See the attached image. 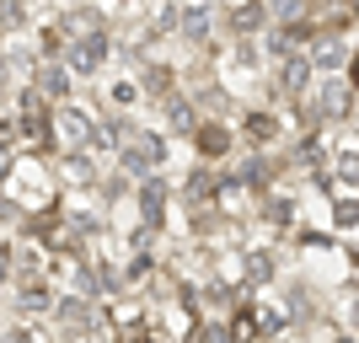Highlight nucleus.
<instances>
[{
  "label": "nucleus",
  "instance_id": "f257e3e1",
  "mask_svg": "<svg viewBox=\"0 0 359 343\" xmlns=\"http://www.w3.org/2000/svg\"><path fill=\"white\" fill-rule=\"evenodd\" d=\"M166 150H172V145H166L161 129H135V140L118 150V166H123V172H135V177L145 182V177H156V172L166 166Z\"/></svg>",
  "mask_w": 359,
  "mask_h": 343
},
{
  "label": "nucleus",
  "instance_id": "f03ea898",
  "mask_svg": "<svg viewBox=\"0 0 359 343\" xmlns=\"http://www.w3.org/2000/svg\"><path fill=\"white\" fill-rule=\"evenodd\" d=\"M269 27H273V6H257V0H236L220 11V32H231L236 43H257Z\"/></svg>",
  "mask_w": 359,
  "mask_h": 343
},
{
  "label": "nucleus",
  "instance_id": "7ed1b4c3",
  "mask_svg": "<svg viewBox=\"0 0 359 343\" xmlns=\"http://www.w3.org/2000/svg\"><path fill=\"white\" fill-rule=\"evenodd\" d=\"M354 97H359V91L348 86L344 75H327V81H322V86L306 97V102H311L316 123H332V119H354Z\"/></svg>",
  "mask_w": 359,
  "mask_h": 343
},
{
  "label": "nucleus",
  "instance_id": "20e7f679",
  "mask_svg": "<svg viewBox=\"0 0 359 343\" xmlns=\"http://www.w3.org/2000/svg\"><path fill=\"white\" fill-rule=\"evenodd\" d=\"M311 75H316V65H311V54L300 48V54L279 60V70H273V91L290 97V102H306V97H311Z\"/></svg>",
  "mask_w": 359,
  "mask_h": 343
},
{
  "label": "nucleus",
  "instance_id": "39448f33",
  "mask_svg": "<svg viewBox=\"0 0 359 343\" xmlns=\"http://www.w3.org/2000/svg\"><path fill=\"white\" fill-rule=\"evenodd\" d=\"M107 54H113V38H107V32H86V38L70 43L65 65H70V75H97L107 65Z\"/></svg>",
  "mask_w": 359,
  "mask_h": 343
},
{
  "label": "nucleus",
  "instance_id": "423d86ee",
  "mask_svg": "<svg viewBox=\"0 0 359 343\" xmlns=\"http://www.w3.org/2000/svg\"><path fill=\"white\" fill-rule=\"evenodd\" d=\"M140 91H145L150 102H172V97H182V75L172 70V65H161V60H145L140 65Z\"/></svg>",
  "mask_w": 359,
  "mask_h": 343
},
{
  "label": "nucleus",
  "instance_id": "0eeeda50",
  "mask_svg": "<svg viewBox=\"0 0 359 343\" xmlns=\"http://www.w3.org/2000/svg\"><path fill=\"white\" fill-rule=\"evenodd\" d=\"M54 135H60L70 150H86L91 135H97V119H91V113H81L75 102H65V107H54Z\"/></svg>",
  "mask_w": 359,
  "mask_h": 343
},
{
  "label": "nucleus",
  "instance_id": "6e6552de",
  "mask_svg": "<svg viewBox=\"0 0 359 343\" xmlns=\"http://www.w3.org/2000/svg\"><path fill=\"white\" fill-rule=\"evenodd\" d=\"M161 129L166 135H188V140L204 129V107L194 102V91H182V97H172V102L161 107Z\"/></svg>",
  "mask_w": 359,
  "mask_h": 343
},
{
  "label": "nucleus",
  "instance_id": "1a4fd4ad",
  "mask_svg": "<svg viewBox=\"0 0 359 343\" xmlns=\"http://www.w3.org/2000/svg\"><path fill=\"white\" fill-rule=\"evenodd\" d=\"M32 86L43 91L54 107H65V102H70V91H75V75H70V65H65V60L60 65H32Z\"/></svg>",
  "mask_w": 359,
  "mask_h": 343
},
{
  "label": "nucleus",
  "instance_id": "9d476101",
  "mask_svg": "<svg viewBox=\"0 0 359 343\" xmlns=\"http://www.w3.org/2000/svg\"><path fill=\"white\" fill-rule=\"evenodd\" d=\"M215 27H220V11H210V6H182V38L188 43H198V48H215L210 38H215Z\"/></svg>",
  "mask_w": 359,
  "mask_h": 343
},
{
  "label": "nucleus",
  "instance_id": "9b49d317",
  "mask_svg": "<svg viewBox=\"0 0 359 343\" xmlns=\"http://www.w3.org/2000/svg\"><path fill=\"white\" fill-rule=\"evenodd\" d=\"M252 150H269L273 140H279V113H269V107H257V113H241V135Z\"/></svg>",
  "mask_w": 359,
  "mask_h": 343
},
{
  "label": "nucleus",
  "instance_id": "f8f14e48",
  "mask_svg": "<svg viewBox=\"0 0 359 343\" xmlns=\"http://www.w3.org/2000/svg\"><path fill=\"white\" fill-rule=\"evenodd\" d=\"M231 145H236V135H231V123H225V119H204V129L194 135V150L204 156V161H220Z\"/></svg>",
  "mask_w": 359,
  "mask_h": 343
},
{
  "label": "nucleus",
  "instance_id": "ddd939ff",
  "mask_svg": "<svg viewBox=\"0 0 359 343\" xmlns=\"http://www.w3.org/2000/svg\"><path fill=\"white\" fill-rule=\"evenodd\" d=\"M140 215H145L150 231H166V182L161 177L140 182Z\"/></svg>",
  "mask_w": 359,
  "mask_h": 343
},
{
  "label": "nucleus",
  "instance_id": "4468645a",
  "mask_svg": "<svg viewBox=\"0 0 359 343\" xmlns=\"http://www.w3.org/2000/svg\"><path fill=\"white\" fill-rule=\"evenodd\" d=\"M306 54H311V65H316L322 75H332V70H348V60H354V54L344 48V38H316V43L306 48Z\"/></svg>",
  "mask_w": 359,
  "mask_h": 343
},
{
  "label": "nucleus",
  "instance_id": "2eb2a0df",
  "mask_svg": "<svg viewBox=\"0 0 359 343\" xmlns=\"http://www.w3.org/2000/svg\"><path fill=\"white\" fill-rule=\"evenodd\" d=\"M22 284V316H48L54 311V290L43 279H16Z\"/></svg>",
  "mask_w": 359,
  "mask_h": 343
},
{
  "label": "nucleus",
  "instance_id": "dca6fc26",
  "mask_svg": "<svg viewBox=\"0 0 359 343\" xmlns=\"http://www.w3.org/2000/svg\"><path fill=\"white\" fill-rule=\"evenodd\" d=\"M273 253H263V247H257V253H241V279L247 284H269L273 279Z\"/></svg>",
  "mask_w": 359,
  "mask_h": 343
},
{
  "label": "nucleus",
  "instance_id": "f3484780",
  "mask_svg": "<svg viewBox=\"0 0 359 343\" xmlns=\"http://www.w3.org/2000/svg\"><path fill=\"white\" fill-rule=\"evenodd\" d=\"M327 172L344 182V188H354V194H359V150H332Z\"/></svg>",
  "mask_w": 359,
  "mask_h": 343
},
{
  "label": "nucleus",
  "instance_id": "a211bd4d",
  "mask_svg": "<svg viewBox=\"0 0 359 343\" xmlns=\"http://www.w3.org/2000/svg\"><path fill=\"white\" fill-rule=\"evenodd\" d=\"M257 215L269 225H290V215H295V204H290V194H263V204H257Z\"/></svg>",
  "mask_w": 359,
  "mask_h": 343
},
{
  "label": "nucleus",
  "instance_id": "6ab92c4d",
  "mask_svg": "<svg viewBox=\"0 0 359 343\" xmlns=\"http://www.w3.org/2000/svg\"><path fill=\"white\" fill-rule=\"evenodd\" d=\"M32 22L27 6H16V0H0V32H22Z\"/></svg>",
  "mask_w": 359,
  "mask_h": 343
},
{
  "label": "nucleus",
  "instance_id": "aec40b11",
  "mask_svg": "<svg viewBox=\"0 0 359 343\" xmlns=\"http://www.w3.org/2000/svg\"><path fill=\"white\" fill-rule=\"evenodd\" d=\"M140 97H145V91H140V75H135V81H113V86H107V102H113V107H135Z\"/></svg>",
  "mask_w": 359,
  "mask_h": 343
},
{
  "label": "nucleus",
  "instance_id": "412c9836",
  "mask_svg": "<svg viewBox=\"0 0 359 343\" xmlns=\"http://www.w3.org/2000/svg\"><path fill=\"white\" fill-rule=\"evenodd\" d=\"M332 220H338V231L359 225V194H344V199H332Z\"/></svg>",
  "mask_w": 359,
  "mask_h": 343
},
{
  "label": "nucleus",
  "instance_id": "4be33fe9",
  "mask_svg": "<svg viewBox=\"0 0 359 343\" xmlns=\"http://www.w3.org/2000/svg\"><path fill=\"white\" fill-rule=\"evenodd\" d=\"M65 177L70 182H91V156L86 150H70V156H65Z\"/></svg>",
  "mask_w": 359,
  "mask_h": 343
},
{
  "label": "nucleus",
  "instance_id": "5701e85b",
  "mask_svg": "<svg viewBox=\"0 0 359 343\" xmlns=\"http://www.w3.org/2000/svg\"><path fill=\"white\" fill-rule=\"evenodd\" d=\"M11 166H16V145L0 140V177H11Z\"/></svg>",
  "mask_w": 359,
  "mask_h": 343
},
{
  "label": "nucleus",
  "instance_id": "b1692460",
  "mask_svg": "<svg viewBox=\"0 0 359 343\" xmlns=\"http://www.w3.org/2000/svg\"><path fill=\"white\" fill-rule=\"evenodd\" d=\"M11 263H16V253H11V247H0V284H6V279H16V269H11Z\"/></svg>",
  "mask_w": 359,
  "mask_h": 343
},
{
  "label": "nucleus",
  "instance_id": "393cba45",
  "mask_svg": "<svg viewBox=\"0 0 359 343\" xmlns=\"http://www.w3.org/2000/svg\"><path fill=\"white\" fill-rule=\"evenodd\" d=\"M344 81H348V86H354V91H359V54H354V60H348V70H344Z\"/></svg>",
  "mask_w": 359,
  "mask_h": 343
},
{
  "label": "nucleus",
  "instance_id": "a878e982",
  "mask_svg": "<svg viewBox=\"0 0 359 343\" xmlns=\"http://www.w3.org/2000/svg\"><path fill=\"white\" fill-rule=\"evenodd\" d=\"M354 328H359V306H354Z\"/></svg>",
  "mask_w": 359,
  "mask_h": 343
},
{
  "label": "nucleus",
  "instance_id": "bb28decb",
  "mask_svg": "<svg viewBox=\"0 0 359 343\" xmlns=\"http://www.w3.org/2000/svg\"><path fill=\"white\" fill-rule=\"evenodd\" d=\"M354 27H359V6H354Z\"/></svg>",
  "mask_w": 359,
  "mask_h": 343
}]
</instances>
